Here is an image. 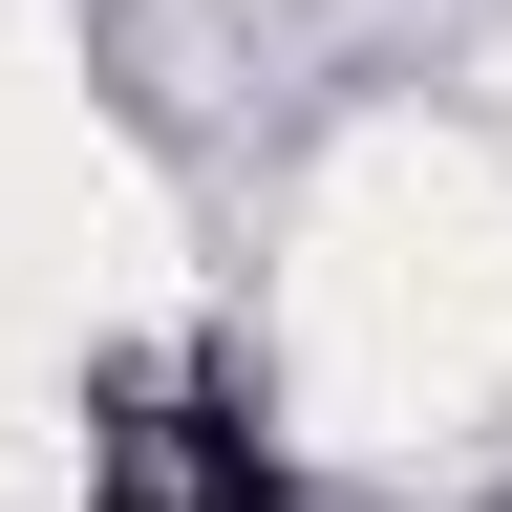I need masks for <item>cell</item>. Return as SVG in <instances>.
Returning <instances> with one entry per match:
<instances>
[{
	"mask_svg": "<svg viewBox=\"0 0 512 512\" xmlns=\"http://www.w3.org/2000/svg\"><path fill=\"white\" fill-rule=\"evenodd\" d=\"M107 512H278V448H256V427H214V406H192L171 448H150V470H128Z\"/></svg>",
	"mask_w": 512,
	"mask_h": 512,
	"instance_id": "6da1fadb",
	"label": "cell"
}]
</instances>
